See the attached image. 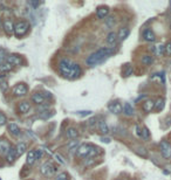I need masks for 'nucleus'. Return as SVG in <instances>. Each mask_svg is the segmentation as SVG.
<instances>
[{"mask_svg":"<svg viewBox=\"0 0 171 180\" xmlns=\"http://www.w3.org/2000/svg\"><path fill=\"white\" fill-rule=\"evenodd\" d=\"M151 50L153 52L155 55H157V56H162V55L165 54V46H164L163 44H156V46H153V48H151Z\"/></svg>","mask_w":171,"mask_h":180,"instance_id":"nucleus-18","label":"nucleus"},{"mask_svg":"<svg viewBox=\"0 0 171 180\" xmlns=\"http://www.w3.org/2000/svg\"><path fill=\"white\" fill-rule=\"evenodd\" d=\"M26 150H27V144L23 143V141L18 143L17 146H15V152H17V156H18V157H21V156L26 152Z\"/></svg>","mask_w":171,"mask_h":180,"instance_id":"nucleus-21","label":"nucleus"},{"mask_svg":"<svg viewBox=\"0 0 171 180\" xmlns=\"http://www.w3.org/2000/svg\"><path fill=\"white\" fill-rule=\"evenodd\" d=\"M6 124H7V117H6V115L4 112L0 111V126L6 125Z\"/></svg>","mask_w":171,"mask_h":180,"instance_id":"nucleus-36","label":"nucleus"},{"mask_svg":"<svg viewBox=\"0 0 171 180\" xmlns=\"http://www.w3.org/2000/svg\"><path fill=\"white\" fill-rule=\"evenodd\" d=\"M77 115H80V116H88V115H91V111H77Z\"/></svg>","mask_w":171,"mask_h":180,"instance_id":"nucleus-42","label":"nucleus"},{"mask_svg":"<svg viewBox=\"0 0 171 180\" xmlns=\"http://www.w3.org/2000/svg\"><path fill=\"white\" fill-rule=\"evenodd\" d=\"M132 73H134V69H132V67L129 66V64H127V66L124 67V69L122 70V76H123V77H128V76L132 75Z\"/></svg>","mask_w":171,"mask_h":180,"instance_id":"nucleus-29","label":"nucleus"},{"mask_svg":"<svg viewBox=\"0 0 171 180\" xmlns=\"http://www.w3.org/2000/svg\"><path fill=\"white\" fill-rule=\"evenodd\" d=\"M114 53L113 48H109V47H102V48L97 49L96 52L91 54L90 56H88V59L86 60V63L88 66H96L101 63L102 61H104L108 56H110Z\"/></svg>","mask_w":171,"mask_h":180,"instance_id":"nucleus-2","label":"nucleus"},{"mask_svg":"<svg viewBox=\"0 0 171 180\" xmlns=\"http://www.w3.org/2000/svg\"><path fill=\"white\" fill-rule=\"evenodd\" d=\"M6 62H8L9 64H12L13 67H20L23 64V59L19 55L11 54L8 56H6Z\"/></svg>","mask_w":171,"mask_h":180,"instance_id":"nucleus-10","label":"nucleus"},{"mask_svg":"<svg viewBox=\"0 0 171 180\" xmlns=\"http://www.w3.org/2000/svg\"><path fill=\"white\" fill-rule=\"evenodd\" d=\"M99 129H100V132L103 133V135H108L109 133V127L104 121H100L99 122Z\"/></svg>","mask_w":171,"mask_h":180,"instance_id":"nucleus-27","label":"nucleus"},{"mask_svg":"<svg viewBox=\"0 0 171 180\" xmlns=\"http://www.w3.org/2000/svg\"><path fill=\"white\" fill-rule=\"evenodd\" d=\"M142 109H143L145 112H151V111L155 109V101H153V100L144 101L143 104H142Z\"/></svg>","mask_w":171,"mask_h":180,"instance_id":"nucleus-20","label":"nucleus"},{"mask_svg":"<svg viewBox=\"0 0 171 180\" xmlns=\"http://www.w3.org/2000/svg\"><path fill=\"white\" fill-rule=\"evenodd\" d=\"M142 35H143V39L145 41H148V42H153L156 40V35H155V33L151 29H144Z\"/></svg>","mask_w":171,"mask_h":180,"instance_id":"nucleus-17","label":"nucleus"},{"mask_svg":"<svg viewBox=\"0 0 171 180\" xmlns=\"http://www.w3.org/2000/svg\"><path fill=\"white\" fill-rule=\"evenodd\" d=\"M59 71L69 80L76 79L82 73L80 64H77L70 59H62L59 62Z\"/></svg>","mask_w":171,"mask_h":180,"instance_id":"nucleus-1","label":"nucleus"},{"mask_svg":"<svg viewBox=\"0 0 171 180\" xmlns=\"http://www.w3.org/2000/svg\"><path fill=\"white\" fill-rule=\"evenodd\" d=\"M77 145H79V141H74L73 143H69V144H68V149L69 150H77Z\"/></svg>","mask_w":171,"mask_h":180,"instance_id":"nucleus-39","label":"nucleus"},{"mask_svg":"<svg viewBox=\"0 0 171 180\" xmlns=\"http://www.w3.org/2000/svg\"><path fill=\"white\" fill-rule=\"evenodd\" d=\"M7 129H8V132L14 137H18L20 133H21V130H20V127H19L18 124L15 123H8L7 125Z\"/></svg>","mask_w":171,"mask_h":180,"instance_id":"nucleus-14","label":"nucleus"},{"mask_svg":"<svg viewBox=\"0 0 171 180\" xmlns=\"http://www.w3.org/2000/svg\"><path fill=\"white\" fill-rule=\"evenodd\" d=\"M54 115V112H50L48 114V110H45V111H40L39 114H38V117L41 119H48L49 117H52Z\"/></svg>","mask_w":171,"mask_h":180,"instance_id":"nucleus-32","label":"nucleus"},{"mask_svg":"<svg viewBox=\"0 0 171 180\" xmlns=\"http://www.w3.org/2000/svg\"><path fill=\"white\" fill-rule=\"evenodd\" d=\"M101 141H103V143H107V144H108V143H110V139H109V138H104V137H102V138H101Z\"/></svg>","mask_w":171,"mask_h":180,"instance_id":"nucleus-45","label":"nucleus"},{"mask_svg":"<svg viewBox=\"0 0 171 180\" xmlns=\"http://www.w3.org/2000/svg\"><path fill=\"white\" fill-rule=\"evenodd\" d=\"M40 172L42 176L45 177H53L55 173V166L50 162H45L40 166Z\"/></svg>","mask_w":171,"mask_h":180,"instance_id":"nucleus-4","label":"nucleus"},{"mask_svg":"<svg viewBox=\"0 0 171 180\" xmlns=\"http://www.w3.org/2000/svg\"><path fill=\"white\" fill-rule=\"evenodd\" d=\"M165 106V100L163 97H158L156 102H155V110L156 111H162Z\"/></svg>","mask_w":171,"mask_h":180,"instance_id":"nucleus-23","label":"nucleus"},{"mask_svg":"<svg viewBox=\"0 0 171 180\" xmlns=\"http://www.w3.org/2000/svg\"><path fill=\"white\" fill-rule=\"evenodd\" d=\"M27 92H28V88L25 83H18V84H15V85H14L13 94L15 95V96L23 97V96H26V95H27Z\"/></svg>","mask_w":171,"mask_h":180,"instance_id":"nucleus-8","label":"nucleus"},{"mask_svg":"<svg viewBox=\"0 0 171 180\" xmlns=\"http://www.w3.org/2000/svg\"><path fill=\"white\" fill-rule=\"evenodd\" d=\"M6 61V50L0 47V64Z\"/></svg>","mask_w":171,"mask_h":180,"instance_id":"nucleus-37","label":"nucleus"},{"mask_svg":"<svg viewBox=\"0 0 171 180\" xmlns=\"http://www.w3.org/2000/svg\"><path fill=\"white\" fill-rule=\"evenodd\" d=\"M122 109H123V105L118 101H111L108 103V110L111 114L115 115L122 114Z\"/></svg>","mask_w":171,"mask_h":180,"instance_id":"nucleus-9","label":"nucleus"},{"mask_svg":"<svg viewBox=\"0 0 171 180\" xmlns=\"http://www.w3.org/2000/svg\"><path fill=\"white\" fill-rule=\"evenodd\" d=\"M107 44H110V46H115L117 42V33H115V32H110L108 35H107Z\"/></svg>","mask_w":171,"mask_h":180,"instance_id":"nucleus-22","label":"nucleus"},{"mask_svg":"<svg viewBox=\"0 0 171 180\" xmlns=\"http://www.w3.org/2000/svg\"><path fill=\"white\" fill-rule=\"evenodd\" d=\"M12 69H13V66H12V64H9L8 62L5 61L4 63H1V64H0V71H1V73H7V71L12 70Z\"/></svg>","mask_w":171,"mask_h":180,"instance_id":"nucleus-28","label":"nucleus"},{"mask_svg":"<svg viewBox=\"0 0 171 180\" xmlns=\"http://www.w3.org/2000/svg\"><path fill=\"white\" fill-rule=\"evenodd\" d=\"M7 88H8V84H7V82H6V81H3V82L0 83V89H1V91L5 92L6 90H7Z\"/></svg>","mask_w":171,"mask_h":180,"instance_id":"nucleus-40","label":"nucleus"},{"mask_svg":"<svg viewBox=\"0 0 171 180\" xmlns=\"http://www.w3.org/2000/svg\"><path fill=\"white\" fill-rule=\"evenodd\" d=\"M32 101L34 102L35 104H38V105H42L46 102V97L44 96L41 92H35V94H33V96H32Z\"/></svg>","mask_w":171,"mask_h":180,"instance_id":"nucleus-15","label":"nucleus"},{"mask_svg":"<svg viewBox=\"0 0 171 180\" xmlns=\"http://www.w3.org/2000/svg\"><path fill=\"white\" fill-rule=\"evenodd\" d=\"M153 62V55H143L142 56V63L145 64V66H149Z\"/></svg>","mask_w":171,"mask_h":180,"instance_id":"nucleus-31","label":"nucleus"},{"mask_svg":"<svg viewBox=\"0 0 171 180\" xmlns=\"http://www.w3.org/2000/svg\"><path fill=\"white\" fill-rule=\"evenodd\" d=\"M42 156L41 150H31L27 153V158H26V164L27 165H33L36 162V159H39Z\"/></svg>","mask_w":171,"mask_h":180,"instance_id":"nucleus-7","label":"nucleus"},{"mask_svg":"<svg viewBox=\"0 0 171 180\" xmlns=\"http://www.w3.org/2000/svg\"><path fill=\"white\" fill-rule=\"evenodd\" d=\"M31 109V104H29V102H21L20 104H19V111L21 112V114H26Z\"/></svg>","mask_w":171,"mask_h":180,"instance_id":"nucleus-25","label":"nucleus"},{"mask_svg":"<svg viewBox=\"0 0 171 180\" xmlns=\"http://www.w3.org/2000/svg\"><path fill=\"white\" fill-rule=\"evenodd\" d=\"M129 34H130V29L128 27H122V28H120L118 33H117V39L120 41H123V40H126L129 36Z\"/></svg>","mask_w":171,"mask_h":180,"instance_id":"nucleus-16","label":"nucleus"},{"mask_svg":"<svg viewBox=\"0 0 171 180\" xmlns=\"http://www.w3.org/2000/svg\"><path fill=\"white\" fill-rule=\"evenodd\" d=\"M3 27H4V31L7 35L11 36L14 34V22L12 20H4Z\"/></svg>","mask_w":171,"mask_h":180,"instance_id":"nucleus-12","label":"nucleus"},{"mask_svg":"<svg viewBox=\"0 0 171 180\" xmlns=\"http://www.w3.org/2000/svg\"><path fill=\"white\" fill-rule=\"evenodd\" d=\"M136 153H138L140 156L144 157V158H147L148 157V152H147V150L144 149V147H137V150H135Z\"/></svg>","mask_w":171,"mask_h":180,"instance_id":"nucleus-35","label":"nucleus"},{"mask_svg":"<svg viewBox=\"0 0 171 180\" xmlns=\"http://www.w3.org/2000/svg\"><path fill=\"white\" fill-rule=\"evenodd\" d=\"M170 6H171V3H170Z\"/></svg>","mask_w":171,"mask_h":180,"instance_id":"nucleus-47","label":"nucleus"},{"mask_svg":"<svg viewBox=\"0 0 171 180\" xmlns=\"http://www.w3.org/2000/svg\"><path fill=\"white\" fill-rule=\"evenodd\" d=\"M159 149H161V154L164 159L171 158V144L168 141H162L159 143Z\"/></svg>","mask_w":171,"mask_h":180,"instance_id":"nucleus-6","label":"nucleus"},{"mask_svg":"<svg viewBox=\"0 0 171 180\" xmlns=\"http://www.w3.org/2000/svg\"><path fill=\"white\" fill-rule=\"evenodd\" d=\"M67 137L69 138V139H76L77 137H79V132H77V130L75 129V127H69V129H67Z\"/></svg>","mask_w":171,"mask_h":180,"instance_id":"nucleus-24","label":"nucleus"},{"mask_svg":"<svg viewBox=\"0 0 171 180\" xmlns=\"http://www.w3.org/2000/svg\"><path fill=\"white\" fill-rule=\"evenodd\" d=\"M117 180H122V179H117Z\"/></svg>","mask_w":171,"mask_h":180,"instance_id":"nucleus-46","label":"nucleus"},{"mask_svg":"<svg viewBox=\"0 0 171 180\" xmlns=\"http://www.w3.org/2000/svg\"><path fill=\"white\" fill-rule=\"evenodd\" d=\"M140 137L142 138V139H144V141L149 139V137H150V132H149L148 127L143 126L142 129H141V135H140Z\"/></svg>","mask_w":171,"mask_h":180,"instance_id":"nucleus-30","label":"nucleus"},{"mask_svg":"<svg viewBox=\"0 0 171 180\" xmlns=\"http://www.w3.org/2000/svg\"><path fill=\"white\" fill-rule=\"evenodd\" d=\"M109 14V7L107 6H100L99 8L96 9V17L99 19H106Z\"/></svg>","mask_w":171,"mask_h":180,"instance_id":"nucleus-13","label":"nucleus"},{"mask_svg":"<svg viewBox=\"0 0 171 180\" xmlns=\"http://www.w3.org/2000/svg\"><path fill=\"white\" fill-rule=\"evenodd\" d=\"M122 112L128 116V117H130V116H134L135 115V109L132 108L130 103H124L123 104V109H122Z\"/></svg>","mask_w":171,"mask_h":180,"instance_id":"nucleus-19","label":"nucleus"},{"mask_svg":"<svg viewBox=\"0 0 171 180\" xmlns=\"http://www.w3.org/2000/svg\"><path fill=\"white\" fill-rule=\"evenodd\" d=\"M17 157H18V156H17V152H15V147H12L11 151H9L8 153H7V156H6V160H7V162H13Z\"/></svg>","mask_w":171,"mask_h":180,"instance_id":"nucleus-26","label":"nucleus"},{"mask_svg":"<svg viewBox=\"0 0 171 180\" xmlns=\"http://www.w3.org/2000/svg\"><path fill=\"white\" fill-rule=\"evenodd\" d=\"M55 158L58 159V160H59V162H61V164H65V160H63L62 157H61L60 154H55Z\"/></svg>","mask_w":171,"mask_h":180,"instance_id":"nucleus-43","label":"nucleus"},{"mask_svg":"<svg viewBox=\"0 0 171 180\" xmlns=\"http://www.w3.org/2000/svg\"><path fill=\"white\" fill-rule=\"evenodd\" d=\"M104 20H106V25H107L108 28H113L114 25H115V18L114 17H107Z\"/></svg>","mask_w":171,"mask_h":180,"instance_id":"nucleus-33","label":"nucleus"},{"mask_svg":"<svg viewBox=\"0 0 171 180\" xmlns=\"http://www.w3.org/2000/svg\"><path fill=\"white\" fill-rule=\"evenodd\" d=\"M94 164H95V158H86V162H85L86 167L93 166Z\"/></svg>","mask_w":171,"mask_h":180,"instance_id":"nucleus-38","label":"nucleus"},{"mask_svg":"<svg viewBox=\"0 0 171 180\" xmlns=\"http://www.w3.org/2000/svg\"><path fill=\"white\" fill-rule=\"evenodd\" d=\"M29 29H31V25L26 20H21V21L14 23V35L17 38H23V36L27 35Z\"/></svg>","mask_w":171,"mask_h":180,"instance_id":"nucleus-3","label":"nucleus"},{"mask_svg":"<svg viewBox=\"0 0 171 180\" xmlns=\"http://www.w3.org/2000/svg\"><path fill=\"white\" fill-rule=\"evenodd\" d=\"M55 180H69V176L66 172H61V173H59L58 176L55 177Z\"/></svg>","mask_w":171,"mask_h":180,"instance_id":"nucleus-34","label":"nucleus"},{"mask_svg":"<svg viewBox=\"0 0 171 180\" xmlns=\"http://www.w3.org/2000/svg\"><path fill=\"white\" fill-rule=\"evenodd\" d=\"M94 147L95 146L91 144H82L77 147L76 154L79 157H81V158H88L90 152H91V150L94 149Z\"/></svg>","mask_w":171,"mask_h":180,"instance_id":"nucleus-5","label":"nucleus"},{"mask_svg":"<svg viewBox=\"0 0 171 180\" xmlns=\"http://www.w3.org/2000/svg\"><path fill=\"white\" fill-rule=\"evenodd\" d=\"M11 149H12V145L9 144V141L5 138H0V154L7 156Z\"/></svg>","mask_w":171,"mask_h":180,"instance_id":"nucleus-11","label":"nucleus"},{"mask_svg":"<svg viewBox=\"0 0 171 180\" xmlns=\"http://www.w3.org/2000/svg\"><path fill=\"white\" fill-rule=\"evenodd\" d=\"M28 4L32 5V6H34V7H38V6H40V3H36V1H29Z\"/></svg>","mask_w":171,"mask_h":180,"instance_id":"nucleus-44","label":"nucleus"},{"mask_svg":"<svg viewBox=\"0 0 171 180\" xmlns=\"http://www.w3.org/2000/svg\"><path fill=\"white\" fill-rule=\"evenodd\" d=\"M165 54L171 56V41H169L167 44H165Z\"/></svg>","mask_w":171,"mask_h":180,"instance_id":"nucleus-41","label":"nucleus"}]
</instances>
